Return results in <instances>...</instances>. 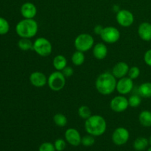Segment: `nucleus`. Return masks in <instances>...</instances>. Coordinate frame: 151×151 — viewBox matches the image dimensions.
Segmentation results:
<instances>
[{
	"label": "nucleus",
	"instance_id": "c756f323",
	"mask_svg": "<svg viewBox=\"0 0 151 151\" xmlns=\"http://www.w3.org/2000/svg\"><path fill=\"white\" fill-rule=\"evenodd\" d=\"M38 151H56L54 144L51 142H44L39 146Z\"/></svg>",
	"mask_w": 151,
	"mask_h": 151
},
{
	"label": "nucleus",
	"instance_id": "c85d7f7f",
	"mask_svg": "<svg viewBox=\"0 0 151 151\" xmlns=\"http://www.w3.org/2000/svg\"><path fill=\"white\" fill-rule=\"evenodd\" d=\"M140 75V69L138 66H132L129 69L128 73V77L131 79L135 80L138 78Z\"/></svg>",
	"mask_w": 151,
	"mask_h": 151
},
{
	"label": "nucleus",
	"instance_id": "473e14b6",
	"mask_svg": "<svg viewBox=\"0 0 151 151\" xmlns=\"http://www.w3.org/2000/svg\"><path fill=\"white\" fill-rule=\"evenodd\" d=\"M144 61L147 66H151V49L147 50L144 55Z\"/></svg>",
	"mask_w": 151,
	"mask_h": 151
},
{
	"label": "nucleus",
	"instance_id": "4468645a",
	"mask_svg": "<svg viewBox=\"0 0 151 151\" xmlns=\"http://www.w3.org/2000/svg\"><path fill=\"white\" fill-rule=\"evenodd\" d=\"M48 78L43 72H34L29 76V81L33 86L37 88L44 87L47 83Z\"/></svg>",
	"mask_w": 151,
	"mask_h": 151
},
{
	"label": "nucleus",
	"instance_id": "1a4fd4ad",
	"mask_svg": "<svg viewBox=\"0 0 151 151\" xmlns=\"http://www.w3.org/2000/svg\"><path fill=\"white\" fill-rule=\"evenodd\" d=\"M129 106L128 99L124 95H118L114 97L110 103V108L113 111L116 113H122L127 110Z\"/></svg>",
	"mask_w": 151,
	"mask_h": 151
},
{
	"label": "nucleus",
	"instance_id": "f8f14e48",
	"mask_svg": "<svg viewBox=\"0 0 151 151\" xmlns=\"http://www.w3.org/2000/svg\"><path fill=\"white\" fill-rule=\"evenodd\" d=\"M64 136L66 141L72 146L77 147L81 144L82 137L79 131L75 128H68L65 132Z\"/></svg>",
	"mask_w": 151,
	"mask_h": 151
},
{
	"label": "nucleus",
	"instance_id": "2f4dec72",
	"mask_svg": "<svg viewBox=\"0 0 151 151\" xmlns=\"http://www.w3.org/2000/svg\"><path fill=\"white\" fill-rule=\"evenodd\" d=\"M61 72L63 73V75L66 77V78H69V77H71L73 75L74 70L72 67L66 66V67H65L64 69L61 71Z\"/></svg>",
	"mask_w": 151,
	"mask_h": 151
},
{
	"label": "nucleus",
	"instance_id": "9b49d317",
	"mask_svg": "<svg viewBox=\"0 0 151 151\" xmlns=\"http://www.w3.org/2000/svg\"><path fill=\"white\" fill-rule=\"evenodd\" d=\"M134 88V81L129 77H124L120 78L116 83V90L121 95L128 94L132 91Z\"/></svg>",
	"mask_w": 151,
	"mask_h": 151
},
{
	"label": "nucleus",
	"instance_id": "f257e3e1",
	"mask_svg": "<svg viewBox=\"0 0 151 151\" xmlns=\"http://www.w3.org/2000/svg\"><path fill=\"white\" fill-rule=\"evenodd\" d=\"M116 78L110 72H104L97 77L95 87L97 91L103 95H109L116 90Z\"/></svg>",
	"mask_w": 151,
	"mask_h": 151
},
{
	"label": "nucleus",
	"instance_id": "7ed1b4c3",
	"mask_svg": "<svg viewBox=\"0 0 151 151\" xmlns=\"http://www.w3.org/2000/svg\"><path fill=\"white\" fill-rule=\"evenodd\" d=\"M38 25L33 19H24L18 22L16 26V32L21 38H32L36 35Z\"/></svg>",
	"mask_w": 151,
	"mask_h": 151
},
{
	"label": "nucleus",
	"instance_id": "a878e982",
	"mask_svg": "<svg viewBox=\"0 0 151 151\" xmlns=\"http://www.w3.org/2000/svg\"><path fill=\"white\" fill-rule=\"evenodd\" d=\"M141 96L139 94H133L128 99L129 106L132 108H137L140 106L142 103Z\"/></svg>",
	"mask_w": 151,
	"mask_h": 151
},
{
	"label": "nucleus",
	"instance_id": "393cba45",
	"mask_svg": "<svg viewBox=\"0 0 151 151\" xmlns=\"http://www.w3.org/2000/svg\"><path fill=\"white\" fill-rule=\"evenodd\" d=\"M78 115L83 119H87L91 116V111L88 106H82L78 109Z\"/></svg>",
	"mask_w": 151,
	"mask_h": 151
},
{
	"label": "nucleus",
	"instance_id": "423d86ee",
	"mask_svg": "<svg viewBox=\"0 0 151 151\" xmlns=\"http://www.w3.org/2000/svg\"><path fill=\"white\" fill-rule=\"evenodd\" d=\"M66 78L60 71H55L50 75L47 84L51 90L59 91L64 88L66 85Z\"/></svg>",
	"mask_w": 151,
	"mask_h": 151
},
{
	"label": "nucleus",
	"instance_id": "6ab92c4d",
	"mask_svg": "<svg viewBox=\"0 0 151 151\" xmlns=\"http://www.w3.org/2000/svg\"><path fill=\"white\" fill-rule=\"evenodd\" d=\"M139 122L143 127H151V111L148 110L142 111L139 115Z\"/></svg>",
	"mask_w": 151,
	"mask_h": 151
},
{
	"label": "nucleus",
	"instance_id": "72a5a7b5",
	"mask_svg": "<svg viewBox=\"0 0 151 151\" xmlns=\"http://www.w3.org/2000/svg\"><path fill=\"white\" fill-rule=\"evenodd\" d=\"M103 29V26H101V25H97V26L94 28V32H95V34H97V35H100Z\"/></svg>",
	"mask_w": 151,
	"mask_h": 151
},
{
	"label": "nucleus",
	"instance_id": "6e6552de",
	"mask_svg": "<svg viewBox=\"0 0 151 151\" xmlns=\"http://www.w3.org/2000/svg\"><path fill=\"white\" fill-rule=\"evenodd\" d=\"M130 138V134L128 129L123 127H119L114 130L112 134V141L116 145L121 146L126 144Z\"/></svg>",
	"mask_w": 151,
	"mask_h": 151
},
{
	"label": "nucleus",
	"instance_id": "4be33fe9",
	"mask_svg": "<svg viewBox=\"0 0 151 151\" xmlns=\"http://www.w3.org/2000/svg\"><path fill=\"white\" fill-rule=\"evenodd\" d=\"M18 47L22 51H28L33 49V43L30 41V38H21L18 41Z\"/></svg>",
	"mask_w": 151,
	"mask_h": 151
},
{
	"label": "nucleus",
	"instance_id": "f03ea898",
	"mask_svg": "<svg viewBox=\"0 0 151 151\" xmlns=\"http://www.w3.org/2000/svg\"><path fill=\"white\" fill-rule=\"evenodd\" d=\"M85 130L88 134L94 137H100L104 134L107 128V123L104 117L100 115H91L86 119Z\"/></svg>",
	"mask_w": 151,
	"mask_h": 151
},
{
	"label": "nucleus",
	"instance_id": "a211bd4d",
	"mask_svg": "<svg viewBox=\"0 0 151 151\" xmlns=\"http://www.w3.org/2000/svg\"><path fill=\"white\" fill-rule=\"evenodd\" d=\"M52 64L56 71L61 72L67 66V60L65 56L62 55H58L53 59Z\"/></svg>",
	"mask_w": 151,
	"mask_h": 151
},
{
	"label": "nucleus",
	"instance_id": "dca6fc26",
	"mask_svg": "<svg viewBox=\"0 0 151 151\" xmlns=\"http://www.w3.org/2000/svg\"><path fill=\"white\" fill-rule=\"evenodd\" d=\"M138 35L143 41H151V24L146 22L140 24L138 27Z\"/></svg>",
	"mask_w": 151,
	"mask_h": 151
},
{
	"label": "nucleus",
	"instance_id": "ddd939ff",
	"mask_svg": "<svg viewBox=\"0 0 151 151\" xmlns=\"http://www.w3.org/2000/svg\"><path fill=\"white\" fill-rule=\"evenodd\" d=\"M129 69L130 67L128 63L124 61H120L114 66L111 73L116 79H120L128 75Z\"/></svg>",
	"mask_w": 151,
	"mask_h": 151
},
{
	"label": "nucleus",
	"instance_id": "cd10ccee",
	"mask_svg": "<svg viewBox=\"0 0 151 151\" xmlns=\"http://www.w3.org/2000/svg\"><path fill=\"white\" fill-rule=\"evenodd\" d=\"M94 142H95L94 137L92 135H90V134L84 136L81 139V144L85 147H91L94 144Z\"/></svg>",
	"mask_w": 151,
	"mask_h": 151
},
{
	"label": "nucleus",
	"instance_id": "aec40b11",
	"mask_svg": "<svg viewBox=\"0 0 151 151\" xmlns=\"http://www.w3.org/2000/svg\"><path fill=\"white\" fill-rule=\"evenodd\" d=\"M138 93L144 98L151 97V83L145 82L142 83L138 88Z\"/></svg>",
	"mask_w": 151,
	"mask_h": 151
},
{
	"label": "nucleus",
	"instance_id": "5701e85b",
	"mask_svg": "<svg viewBox=\"0 0 151 151\" xmlns=\"http://www.w3.org/2000/svg\"><path fill=\"white\" fill-rule=\"evenodd\" d=\"M85 61V55L84 52L77 50L76 52L72 54V62L75 66H79L83 64Z\"/></svg>",
	"mask_w": 151,
	"mask_h": 151
},
{
	"label": "nucleus",
	"instance_id": "2eb2a0df",
	"mask_svg": "<svg viewBox=\"0 0 151 151\" xmlns=\"http://www.w3.org/2000/svg\"><path fill=\"white\" fill-rule=\"evenodd\" d=\"M21 14L24 19H34L37 14V8L32 2H25L21 7Z\"/></svg>",
	"mask_w": 151,
	"mask_h": 151
},
{
	"label": "nucleus",
	"instance_id": "9d476101",
	"mask_svg": "<svg viewBox=\"0 0 151 151\" xmlns=\"http://www.w3.org/2000/svg\"><path fill=\"white\" fill-rule=\"evenodd\" d=\"M116 19L117 23L123 27H128L134 22V16L128 10H120L116 13Z\"/></svg>",
	"mask_w": 151,
	"mask_h": 151
},
{
	"label": "nucleus",
	"instance_id": "39448f33",
	"mask_svg": "<svg viewBox=\"0 0 151 151\" xmlns=\"http://www.w3.org/2000/svg\"><path fill=\"white\" fill-rule=\"evenodd\" d=\"M32 50L41 57H47L52 51V45L47 38L40 37L36 38L33 42Z\"/></svg>",
	"mask_w": 151,
	"mask_h": 151
},
{
	"label": "nucleus",
	"instance_id": "b1692460",
	"mask_svg": "<svg viewBox=\"0 0 151 151\" xmlns=\"http://www.w3.org/2000/svg\"><path fill=\"white\" fill-rule=\"evenodd\" d=\"M53 120H54L55 124L58 127L66 126L68 122L66 116L64 114L60 113H58L55 114V116H53Z\"/></svg>",
	"mask_w": 151,
	"mask_h": 151
},
{
	"label": "nucleus",
	"instance_id": "20e7f679",
	"mask_svg": "<svg viewBox=\"0 0 151 151\" xmlns=\"http://www.w3.org/2000/svg\"><path fill=\"white\" fill-rule=\"evenodd\" d=\"M94 44V39L93 36L88 33H82L78 35L75 38L74 45L78 51L85 52L88 51L93 48Z\"/></svg>",
	"mask_w": 151,
	"mask_h": 151
},
{
	"label": "nucleus",
	"instance_id": "7c9ffc66",
	"mask_svg": "<svg viewBox=\"0 0 151 151\" xmlns=\"http://www.w3.org/2000/svg\"><path fill=\"white\" fill-rule=\"evenodd\" d=\"M56 151H63L66 147V141L63 139H57L54 142Z\"/></svg>",
	"mask_w": 151,
	"mask_h": 151
},
{
	"label": "nucleus",
	"instance_id": "412c9836",
	"mask_svg": "<svg viewBox=\"0 0 151 151\" xmlns=\"http://www.w3.org/2000/svg\"><path fill=\"white\" fill-rule=\"evenodd\" d=\"M149 142L147 139H146L145 137H139L137 139L134 141V148L137 151H142L145 150L148 146Z\"/></svg>",
	"mask_w": 151,
	"mask_h": 151
},
{
	"label": "nucleus",
	"instance_id": "0eeeda50",
	"mask_svg": "<svg viewBox=\"0 0 151 151\" xmlns=\"http://www.w3.org/2000/svg\"><path fill=\"white\" fill-rule=\"evenodd\" d=\"M100 35L102 40L107 44H114L120 38L119 30L115 27L112 26L103 27Z\"/></svg>",
	"mask_w": 151,
	"mask_h": 151
},
{
	"label": "nucleus",
	"instance_id": "f3484780",
	"mask_svg": "<svg viewBox=\"0 0 151 151\" xmlns=\"http://www.w3.org/2000/svg\"><path fill=\"white\" fill-rule=\"evenodd\" d=\"M108 55V48L103 43H98L93 47V55L97 60H103Z\"/></svg>",
	"mask_w": 151,
	"mask_h": 151
},
{
	"label": "nucleus",
	"instance_id": "bb28decb",
	"mask_svg": "<svg viewBox=\"0 0 151 151\" xmlns=\"http://www.w3.org/2000/svg\"><path fill=\"white\" fill-rule=\"evenodd\" d=\"M10 30V24L7 19L0 17V35H5Z\"/></svg>",
	"mask_w": 151,
	"mask_h": 151
},
{
	"label": "nucleus",
	"instance_id": "c9c22d12",
	"mask_svg": "<svg viewBox=\"0 0 151 151\" xmlns=\"http://www.w3.org/2000/svg\"><path fill=\"white\" fill-rule=\"evenodd\" d=\"M149 142H150V144L151 145V136H150V141H149Z\"/></svg>",
	"mask_w": 151,
	"mask_h": 151
},
{
	"label": "nucleus",
	"instance_id": "f704fd0d",
	"mask_svg": "<svg viewBox=\"0 0 151 151\" xmlns=\"http://www.w3.org/2000/svg\"><path fill=\"white\" fill-rule=\"evenodd\" d=\"M147 151H151V146L150 147H148V149H147Z\"/></svg>",
	"mask_w": 151,
	"mask_h": 151
}]
</instances>
